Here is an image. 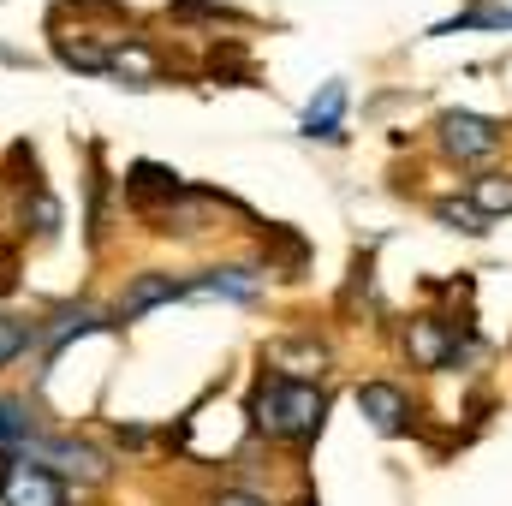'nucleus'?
<instances>
[{
  "mask_svg": "<svg viewBox=\"0 0 512 506\" xmlns=\"http://www.w3.org/2000/svg\"><path fill=\"white\" fill-rule=\"evenodd\" d=\"M411 358H417L423 370H441V364H453V358H459V334L423 316V322H411Z\"/></svg>",
  "mask_w": 512,
  "mask_h": 506,
  "instance_id": "obj_6",
  "label": "nucleus"
},
{
  "mask_svg": "<svg viewBox=\"0 0 512 506\" xmlns=\"http://www.w3.org/2000/svg\"><path fill=\"white\" fill-rule=\"evenodd\" d=\"M96 328H108V322H102V316H96L90 304H72V310H60V316H54L48 328H36V340H42V346L54 352L60 340H72V334H96Z\"/></svg>",
  "mask_w": 512,
  "mask_h": 506,
  "instance_id": "obj_10",
  "label": "nucleus"
},
{
  "mask_svg": "<svg viewBox=\"0 0 512 506\" xmlns=\"http://www.w3.org/2000/svg\"><path fill=\"white\" fill-rule=\"evenodd\" d=\"M471 203L483 215H512V173H483L471 179Z\"/></svg>",
  "mask_w": 512,
  "mask_h": 506,
  "instance_id": "obj_11",
  "label": "nucleus"
},
{
  "mask_svg": "<svg viewBox=\"0 0 512 506\" xmlns=\"http://www.w3.org/2000/svg\"><path fill=\"white\" fill-rule=\"evenodd\" d=\"M358 411H364L382 435H399V429L411 423V399H405L393 381H364V387H358Z\"/></svg>",
  "mask_w": 512,
  "mask_h": 506,
  "instance_id": "obj_4",
  "label": "nucleus"
},
{
  "mask_svg": "<svg viewBox=\"0 0 512 506\" xmlns=\"http://www.w3.org/2000/svg\"><path fill=\"white\" fill-rule=\"evenodd\" d=\"M173 298H185V280H173V274H137L114 316L131 322V316H143V310H155V304H173Z\"/></svg>",
  "mask_w": 512,
  "mask_h": 506,
  "instance_id": "obj_5",
  "label": "nucleus"
},
{
  "mask_svg": "<svg viewBox=\"0 0 512 506\" xmlns=\"http://www.w3.org/2000/svg\"><path fill=\"white\" fill-rule=\"evenodd\" d=\"M0 501L6 506H66V489H60V477L42 459L18 453V459H0Z\"/></svg>",
  "mask_w": 512,
  "mask_h": 506,
  "instance_id": "obj_2",
  "label": "nucleus"
},
{
  "mask_svg": "<svg viewBox=\"0 0 512 506\" xmlns=\"http://www.w3.org/2000/svg\"><path fill=\"white\" fill-rule=\"evenodd\" d=\"M185 298H256V268H209L203 280H185Z\"/></svg>",
  "mask_w": 512,
  "mask_h": 506,
  "instance_id": "obj_7",
  "label": "nucleus"
},
{
  "mask_svg": "<svg viewBox=\"0 0 512 506\" xmlns=\"http://www.w3.org/2000/svg\"><path fill=\"white\" fill-rule=\"evenodd\" d=\"M30 441H36L30 405H24V399H0V459H18V453H30Z\"/></svg>",
  "mask_w": 512,
  "mask_h": 506,
  "instance_id": "obj_8",
  "label": "nucleus"
},
{
  "mask_svg": "<svg viewBox=\"0 0 512 506\" xmlns=\"http://www.w3.org/2000/svg\"><path fill=\"white\" fill-rule=\"evenodd\" d=\"M251 417H256V429L274 435V441H310L322 429V417H328V399L310 381L262 376L256 381V399H251Z\"/></svg>",
  "mask_w": 512,
  "mask_h": 506,
  "instance_id": "obj_1",
  "label": "nucleus"
},
{
  "mask_svg": "<svg viewBox=\"0 0 512 506\" xmlns=\"http://www.w3.org/2000/svg\"><path fill=\"white\" fill-rule=\"evenodd\" d=\"M215 506H268L262 495H251V489H221L215 495Z\"/></svg>",
  "mask_w": 512,
  "mask_h": 506,
  "instance_id": "obj_14",
  "label": "nucleus"
},
{
  "mask_svg": "<svg viewBox=\"0 0 512 506\" xmlns=\"http://www.w3.org/2000/svg\"><path fill=\"white\" fill-rule=\"evenodd\" d=\"M340 120H346V84H322V96L304 114V137H340Z\"/></svg>",
  "mask_w": 512,
  "mask_h": 506,
  "instance_id": "obj_9",
  "label": "nucleus"
},
{
  "mask_svg": "<svg viewBox=\"0 0 512 506\" xmlns=\"http://www.w3.org/2000/svg\"><path fill=\"white\" fill-rule=\"evenodd\" d=\"M435 221H441V227H453V233H489V215H483L477 203H459V197L435 203Z\"/></svg>",
  "mask_w": 512,
  "mask_h": 506,
  "instance_id": "obj_12",
  "label": "nucleus"
},
{
  "mask_svg": "<svg viewBox=\"0 0 512 506\" xmlns=\"http://www.w3.org/2000/svg\"><path fill=\"white\" fill-rule=\"evenodd\" d=\"M441 143L459 161H483V155L501 149V131H495V120H483V114H447L441 120Z\"/></svg>",
  "mask_w": 512,
  "mask_h": 506,
  "instance_id": "obj_3",
  "label": "nucleus"
},
{
  "mask_svg": "<svg viewBox=\"0 0 512 506\" xmlns=\"http://www.w3.org/2000/svg\"><path fill=\"white\" fill-rule=\"evenodd\" d=\"M36 346V322H24V316H0V364H12L18 352H30Z\"/></svg>",
  "mask_w": 512,
  "mask_h": 506,
  "instance_id": "obj_13",
  "label": "nucleus"
}]
</instances>
